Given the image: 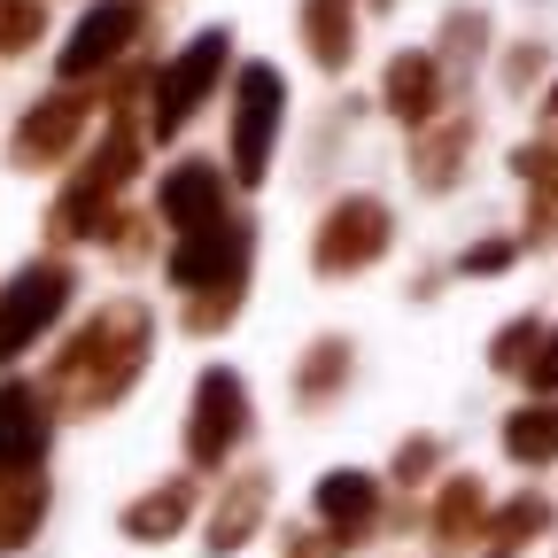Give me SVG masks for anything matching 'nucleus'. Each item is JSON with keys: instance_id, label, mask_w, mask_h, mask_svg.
I'll return each mask as SVG.
<instances>
[{"instance_id": "4468645a", "label": "nucleus", "mask_w": 558, "mask_h": 558, "mask_svg": "<svg viewBox=\"0 0 558 558\" xmlns=\"http://www.w3.org/2000/svg\"><path fill=\"white\" fill-rule=\"evenodd\" d=\"M186 520H194V481H163V488H148V497L124 512V535L132 543H171Z\"/></svg>"}, {"instance_id": "2eb2a0df", "label": "nucleus", "mask_w": 558, "mask_h": 558, "mask_svg": "<svg viewBox=\"0 0 558 558\" xmlns=\"http://www.w3.org/2000/svg\"><path fill=\"white\" fill-rule=\"evenodd\" d=\"M47 520V481L24 465V473H0V550H24Z\"/></svg>"}, {"instance_id": "f03ea898", "label": "nucleus", "mask_w": 558, "mask_h": 558, "mask_svg": "<svg viewBox=\"0 0 558 558\" xmlns=\"http://www.w3.org/2000/svg\"><path fill=\"white\" fill-rule=\"evenodd\" d=\"M171 288L186 295V326L194 333H218L248 288V226L218 218V226H194L171 248Z\"/></svg>"}, {"instance_id": "4be33fe9", "label": "nucleus", "mask_w": 558, "mask_h": 558, "mask_svg": "<svg viewBox=\"0 0 558 558\" xmlns=\"http://www.w3.org/2000/svg\"><path fill=\"white\" fill-rule=\"evenodd\" d=\"M349 365V349L341 341H326V349H311V365H303V403H318V396H333V373Z\"/></svg>"}, {"instance_id": "bb28decb", "label": "nucleus", "mask_w": 558, "mask_h": 558, "mask_svg": "<svg viewBox=\"0 0 558 558\" xmlns=\"http://www.w3.org/2000/svg\"><path fill=\"white\" fill-rule=\"evenodd\" d=\"M512 264V241H481L473 256H465V271H505Z\"/></svg>"}, {"instance_id": "39448f33", "label": "nucleus", "mask_w": 558, "mask_h": 558, "mask_svg": "<svg viewBox=\"0 0 558 558\" xmlns=\"http://www.w3.org/2000/svg\"><path fill=\"white\" fill-rule=\"evenodd\" d=\"M271 132H279V70L248 62L241 70V94H233V179L256 186L271 163Z\"/></svg>"}, {"instance_id": "6ab92c4d", "label": "nucleus", "mask_w": 558, "mask_h": 558, "mask_svg": "<svg viewBox=\"0 0 558 558\" xmlns=\"http://www.w3.org/2000/svg\"><path fill=\"white\" fill-rule=\"evenodd\" d=\"M318 62H349V0H311V16H303Z\"/></svg>"}, {"instance_id": "aec40b11", "label": "nucleus", "mask_w": 558, "mask_h": 558, "mask_svg": "<svg viewBox=\"0 0 558 558\" xmlns=\"http://www.w3.org/2000/svg\"><path fill=\"white\" fill-rule=\"evenodd\" d=\"M543 527H550V505H543V497H512L505 512H488V535H497L505 550H520V543L543 535Z\"/></svg>"}, {"instance_id": "f3484780", "label": "nucleus", "mask_w": 558, "mask_h": 558, "mask_svg": "<svg viewBox=\"0 0 558 558\" xmlns=\"http://www.w3.org/2000/svg\"><path fill=\"white\" fill-rule=\"evenodd\" d=\"M435 101H442L435 62H427V54H403V62L388 70V109H396L403 124H427V117H435Z\"/></svg>"}, {"instance_id": "423d86ee", "label": "nucleus", "mask_w": 558, "mask_h": 558, "mask_svg": "<svg viewBox=\"0 0 558 558\" xmlns=\"http://www.w3.org/2000/svg\"><path fill=\"white\" fill-rule=\"evenodd\" d=\"M388 248V209L373 202V194H349V202H333L326 209V226H318V241H311V256H318V271H365L373 256Z\"/></svg>"}, {"instance_id": "9b49d317", "label": "nucleus", "mask_w": 558, "mask_h": 558, "mask_svg": "<svg viewBox=\"0 0 558 558\" xmlns=\"http://www.w3.org/2000/svg\"><path fill=\"white\" fill-rule=\"evenodd\" d=\"M78 124H86V101H78V94H54V101H39V109L24 117L16 163H24V171H39V163L70 156V148H78Z\"/></svg>"}, {"instance_id": "a878e982", "label": "nucleus", "mask_w": 558, "mask_h": 558, "mask_svg": "<svg viewBox=\"0 0 558 558\" xmlns=\"http://www.w3.org/2000/svg\"><path fill=\"white\" fill-rule=\"evenodd\" d=\"M396 473H403V481H418V473H435V442H427V435H418V442H411V450L396 458Z\"/></svg>"}, {"instance_id": "9d476101", "label": "nucleus", "mask_w": 558, "mask_h": 558, "mask_svg": "<svg viewBox=\"0 0 558 558\" xmlns=\"http://www.w3.org/2000/svg\"><path fill=\"white\" fill-rule=\"evenodd\" d=\"M311 505H318V520L333 527V543H357V535H373V520H380V481H373V473H326Z\"/></svg>"}, {"instance_id": "cd10ccee", "label": "nucleus", "mask_w": 558, "mask_h": 558, "mask_svg": "<svg viewBox=\"0 0 558 558\" xmlns=\"http://www.w3.org/2000/svg\"><path fill=\"white\" fill-rule=\"evenodd\" d=\"M543 124H550V140H558V94H550V109H543Z\"/></svg>"}, {"instance_id": "20e7f679", "label": "nucleus", "mask_w": 558, "mask_h": 558, "mask_svg": "<svg viewBox=\"0 0 558 558\" xmlns=\"http://www.w3.org/2000/svg\"><path fill=\"white\" fill-rule=\"evenodd\" d=\"M62 303H70V264H32V271H16L9 288H0V365H9L16 349H32V341L54 326Z\"/></svg>"}, {"instance_id": "dca6fc26", "label": "nucleus", "mask_w": 558, "mask_h": 558, "mask_svg": "<svg viewBox=\"0 0 558 558\" xmlns=\"http://www.w3.org/2000/svg\"><path fill=\"white\" fill-rule=\"evenodd\" d=\"M427 527H435V543H442V550H465V543L488 527V497H481V481H465V473H458L442 497H435V520H427Z\"/></svg>"}, {"instance_id": "412c9836", "label": "nucleus", "mask_w": 558, "mask_h": 558, "mask_svg": "<svg viewBox=\"0 0 558 558\" xmlns=\"http://www.w3.org/2000/svg\"><path fill=\"white\" fill-rule=\"evenodd\" d=\"M458 156H465V124H442V140L418 148V179H427V186H450V179H458Z\"/></svg>"}, {"instance_id": "393cba45", "label": "nucleus", "mask_w": 558, "mask_h": 558, "mask_svg": "<svg viewBox=\"0 0 558 558\" xmlns=\"http://www.w3.org/2000/svg\"><path fill=\"white\" fill-rule=\"evenodd\" d=\"M520 380H527L535 396H558V326L535 341V357H527V373H520Z\"/></svg>"}, {"instance_id": "5701e85b", "label": "nucleus", "mask_w": 558, "mask_h": 558, "mask_svg": "<svg viewBox=\"0 0 558 558\" xmlns=\"http://www.w3.org/2000/svg\"><path fill=\"white\" fill-rule=\"evenodd\" d=\"M32 39H39V9L32 0H0V54H16Z\"/></svg>"}, {"instance_id": "6e6552de", "label": "nucleus", "mask_w": 558, "mask_h": 558, "mask_svg": "<svg viewBox=\"0 0 558 558\" xmlns=\"http://www.w3.org/2000/svg\"><path fill=\"white\" fill-rule=\"evenodd\" d=\"M47 458V396L32 380H0V473Z\"/></svg>"}, {"instance_id": "7ed1b4c3", "label": "nucleus", "mask_w": 558, "mask_h": 558, "mask_svg": "<svg viewBox=\"0 0 558 558\" xmlns=\"http://www.w3.org/2000/svg\"><path fill=\"white\" fill-rule=\"evenodd\" d=\"M241 442H248V388H241V373L209 365L202 388H194V411H186V458L194 465H226Z\"/></svg>"}, {"instance_id": "b1692460", "label": "nucleus", "mask_w": 558, "mask_h": 558, "mask_svg": "<svg viewBox=\"0 0 558 558\" xmlns=\"http://www.w3.org/2000/svg\"><path fill=\"white\" fill-rule=\"evenodd\" d=\"M535 341H543V318H520L512 333H497V349H488V357H497V365H512V373H527Z\"/></svg>"}, {"instance_id": "ddd939ff", "label": "nucleus", "mask_w": 558, "mask_h": 558, "mask_svg": "<svg viewBox=\"0 0 558 558\" xmlns=\"http://www.w3.org/2000/svg\"><path fill=\"white\" fill-rule=\"evenodd\" d=\"M264 497H271V481L264 473H241L226 497H218V512H209V550H241L248 535H256V520H264Z\"/></svg>"}, {"instance_id": "1a4fd4ad", "label": "nucleus", "mask_w": 558, "mask_h": 558, "mask_svg": "<svg viewBox=\"0 0 558 558\" xmlns=\"http://www.w3.org/2000/svg\"><path fill=\"white\" fill-rule=\"evenodd\" d=\"M140 32V0H101V9L78 24V39L62 47V78H94L101 62H117Z\"/></svg>"}, {"instance_id": "f8f14e48", "label": "nucleus", "mask_w": 558, "mask_h": 558, "mask_svg": "<svg viewBox=\"0 0 558 558\" xmlns=\"http://www.w3.org/2000/svg\"><path fill=\"white\" fill-rule=\"evenodd\" d=\"M156 209H163V218H171L179 233H194V226H218V218H226V179L209 171V163H179V171L163 179Z\"/></svg>"}, {"instance_id": "f257e3e1", "label": "nucleus", "mask_w": 558, "mask_h": 558, "mask_svg": "<svg viewBox=\"0 0 558 558\" xmlns=\"http://www.w3.org/2000/svg\"><path fill=\"white\" fill-rule=\"evenodd\" d=\"M140 365H148V311H140V303H109V311H94L78 333L62 341V357L47 373V403L109 411L140 380Z\"/></svg>"}, {"instance_id": "0eeeda50", "label": "nucleus", "mask_w": 558, "mask_h": 558, "mask_svg": "<svg viewBox=\"0 0 558 558\" xmlns=\"http://www.w3.org/2000/svg\"><path fill=\"white\" fill-rule=\"evenodd\" d=\"M218 70H226V32H202L163 78H156V132H179L202 101H209V86H218Z\"/></svg>"}, {"instance_id": "a211bd4d", "label": "nucleus", "mask_w": 558, "mask_h": 558, "mask_svg": "<svg viewBox=\"0 0 558 558\" xmlns=\"http://www.w3.org/2000/svg\"><path fill=\"white\" fill-rule=\"evenodd\" d=\"M505 450L520 465H550L558 458V396H543V403H527V411L505 418Z\"/></svg>"}]
</instances>
